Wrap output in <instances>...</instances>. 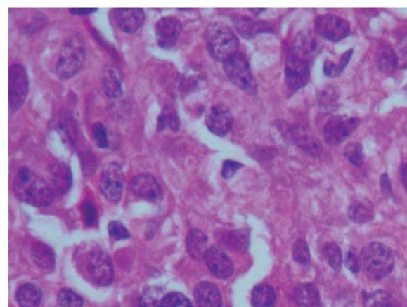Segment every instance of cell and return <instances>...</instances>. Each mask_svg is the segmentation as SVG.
Segmentation results:
<instances>
[{
  "mask_svg": "<svg viewBox=\"0 0 407 307\" xmlns=\"http://www.w3.org/2000/svg\"><path fill=\"white\" fill-rule=\"evenodd\" d=\"M354 52V49H350L342 54L339 63L336 64V77L341 75L344 69L347 67Z\"/></svg>",
  "mask_w": 407,
  "mask_h": 307,
  "instance_id": "46",
  "label": "cell"
},
{
  "mask_svg": "<svg viewBox=\"0 0 407 307\" xmlns=\"http://www.w3.org/2000/svg\"><path fill=\"white\" fill-rule=\"evenodd\" d=\"M294 258L301 264H308L311 261L309 247L305 240H299L294 246Z\"/></svg>",
  "mask_w": 407,
  "mask_h": 307,
  "instance_id": "41",
  "label": "cell"
},
{
  "mask_svg": "<svg viewBox=\"0 0 407 307\" xmlns=\"http://www.w3.org/2000/svg\"><path fill=\"white\" fill-rule=\"evenodd\" d=\"M130 188L134 195L143 200L155 201L159 200L162 194L159 182L148 173L138 174L131 180Z\"/></svg>",
  "mask_w": 407,
  "mask_h": 307,
  "instance_id": "15",
  "label": "cell"
},
{
  "mask_svg": "<svg viewBox=\"0 0 407 307\" xmlns=\"http://www.w3.org/2000/svg\"><path fill=\"white\" fill-rule=\"evenodd\" d=\"M41 289L33 284L23 285L16 293V299L20 307H39L41 302Z\"/></svg>",
  "mask_w": 407,
  "mask_h": 307,
  "instance_id": "25",
  "label": "cell"
},
{
  "mask_svg": "<svg viewBox=\"0 0 407 307\" xmlns=\"http://www.w3.org/2000/svg\"><path fill=\"white\" fill-rule=\"evenodd\" d=\"M84 221L89 226H93L96 221V211L93 204L91 202H84L82 208Z\"/></svg>",
  "mask_w": 407,
  "mask_h": 307,
  "instance_id": "45",
  "label": "cell"
},
{
  "mask_svg": "<svg viewBox=\"0 0 407 307\" xmlns=\"http://www.w3.org/2000/svg\"><path fill=\"white\" fill-rule=\"evenodd\" d=\"M224 243L228 245L229 249L241 252L247 249L248 240L244 233L233 232L228 235Z\"/></svg>",
  "mask_w": 407,
  "mask_h": 307,
  "instance_id": "37",
  "label": "cell"
},
{
  "mask_svg": "<svg viewBox=\"0 0 407 307\" xmlns=\"http://www.w3.org/2000/svg\"><path fill=\"white\" fill-rule=\"evenodd\" d=\"M32 258L42 269L51 270L56 266V256L53 250L44 243L39 242L32 246Z\"/></svg>",
  "mask_w": 407,
  "mask_h": 307,
  "instance_id": "26",
  "label": "cell"
},
{
  "mask_svg": "<svg viewBox=\"0 0 407 307\" xmlns=\"http://www.w3.org/2000/svg\"><path fill=\"white\" fill-rule=\"evenodd\" d=\"M344 155L351 164L356 166H361L364 162V155L362 144L352 142L348 144L344 150Z\"/></svg>",
  "mask_w": 407,
  "mask_h": 307,
  "instance_id": "34",
  "label": "cell"
},
{
  "mask_svg": "<svg viewBox=\"0 0 407 307\" xmlns=\"http://www.w3.org/2000/svg\"><path fill=\"white\" fill-rule=\"evenodd\" d=\"M27 70L22 64H12L8 71V100L11 112H17L25 105L29 94Z\"/></svg>",
  "mask_w": 407,
  "mask_h": 307,
  "instance_id": "7",
  "label": "cell"
},
{
  "mask_svg": "<svg viewBox=\"0 0 407 307\" xmlns=\"http://www.w3.org/2000/svg\"><path fill=\"white\" fill-rule=\"evenodd\" d=\"M318 41L313 33L302 32L296 36L289 52L297 57L312 63L316 53H318Z\"/></svg>",
  "mask_w": 407,
  "mask_h": 307,
  "instance_id": "18",
  "label": "cell"
},
{
  "mask_svg": "<svg viewBox=\"0 0 407 307\" xmlns=\"http://www.w3.org/2000/svg\"><path fill=\"white\" fill-rule=\"evenodd\" d=\"M360 119L349 116H335L328 120L323 129L325 142L330 146L342 144L359 127Z\"/></svg>",
  "mask_w": 407,
  "mask_h": 307,
  "instance_id": "8",
  "label": "cell"
},
{
  "mask_svg": "<svg viewBox=\"0 0 407 307\" xmlns=\"http://www.w3.org/2000/svg\"><path fill=\"white\" fill-rule=\"evenodd\" d=\"M224 70L231 82L243 91L250 95L257 93L258 83L244 54L237 53L229 61L224 63Z\"/></svg>",
  "mask_w": 407,
  "mask_h": 307,
  "instance_id": "6",
  "label": "cell"
},
{
  "mask_svg": "<svg viewBox=\"0 0 407 307\" xmlns=\"http://www.w3.org/2000/svg\"><path fill=\"white\" fill-rule=\"evenodd\" d=\"M324 74L329 77H336V64L330 60H326L324 63Z\"/></svg>",
  "mask_w": 407,
  "mask_h": 307,
  "instance_id": "49",
  "label": "cell"
},
{
  "mask_svg": "<svg viewBox=\"0 0 407 307\" xmlns=\"http://www.w3.org/2000/svg\"><path fill=\"white\" fill-rule=\"evenodd\" d=\"M403 59L405 65L407 66V47H405L402 51Z\"/></svg>",
  "mask_w": 407,
  "mask_h": 307,
  "instance_id": "51",
  "label": "cell"
},
{
  "mask_svg": "<svg viewBox=\"0 0 407 307\" xmlns=\"http://www.w3.org/2000/svg\"><path fill=\"white\" fill-rule=\"evenodd\" d=\"M92 133L97 147L101 149H106L108 147V133L104 124L95 122L93 124Z\"/></svg>",
  "mask_w": 407,
  "mask_h": 307,
  "instance_id": "39",
  "label": "cell"
},
{
  "mask_svg": "<svg viewBox=\"0 0 407 307\" xmlns=\"http://www.w3.org/2000/svg\"><path fill=\"white\" fill-rule=\"evenodd\" d=\"M348 214L354 223L364 224L374 218L375 209L372 202L367 198H356L350 204Z\"/></svg>",
  "mask_w": 407,
  "mask_h": 307,
  "instance_id": "22",
  "label": "cell"
},
{
  "mask_svg": "<svg viewBox=\"0 0 407 307\" xmlns=\"http://www.w3.org/2000/svg\"><path fill=\"white\" fill-rule=\"evenodd\" d=\"M59 131L64 140L70 144L75 143V138L77 135V128L71 119L64 118L59 123Z\"/></svg>",
  "mask_w": 407,
  "mask_h": 307,
  "instance_id": "40",
  "label": "cell"
},
{
  "mask_svg": "<svg viewBox=\"0 0 407 307\" xmlns=\"http://www.w3.org/2000/svg\"><path fill=\"white\" fill-rule=\"evenodd\" d=\"M205 40L210 55L217 62L226 63L238 53V37L222 23L212 24L206 32Z\"/></svg>",
  "mask_w": 407,
  "mask_h": 307,
  "instance_id": "5",
  "label": "cell"
},
{
  "mask_svg": "<svg viewBox=\"0 0 407 307\" xmlns=\"http://www.w3.org/2000/svg\"><path fill=\"white\" fill-rule=\"evenodd\" d=\"M206 264L217 278L228 279L233 273V265L224 252L217 247H212L205 255Z\"/></svg>",
  "mask_w": 407,
  "mask_h": 307,
  "instance_id": "16",
  "label": "cell"
},
{
  "mask_svg": "<svg viewBox=\"0 0 407 307\" xmlns=\"http://www.w3.org/2000/svg\"><path fill=\"white\" fill-rule=\"evenodd\" d=\"M205 124L212 134L226 136L233 127V113L226 105H215L206 114Z\"/></svg>",
  "mask_w": 407,
  "mask_h": 307,
  "instance_id": "13",
  "label": "cell"
},
{
  "mask_svg": "<svg viewBox=\"0 0 407 307\" xmlns=\"http://www.w3.org/2000/svg\"><path fill=\"white\" fill-rule=\"evenodd\" d=\"M311 63L288 52L285 65V81L293 91L305 87L311 79Z\"/></svg>",
  "mask_w": 407,
  "mask_h": 307,
  "instance_id": "11",
  "label": "cell"
},
{
  "mask_svg": "<svg viewBox=\"0 0 407 307\" xmlns=\"http://www.w3.org/2000/svg\"><path fill=\"white\" fill-rule=\"evenodd\" d=\"M400 176L401 180H402V183L407 194V162L401 166Z\"/></svg>",
  "mask_w": 407,
  "mask_h": 307,
  "instance_id": "50",
  "label": "cell"
},
{
  "mask_svg": "<svg viewBox=\"0 0 407 307\" xmlns=\"http://www.w3.org/2000/svg\"><path fill=\"white\" fill-rule=\"evenodd\" d=\"M345 266L347 268L351 273L354 274H358L361 270V261L360 258H358L356 252L354 251H349L346 255L344 261Z\"/></svg>",
  "mask_w": 407,
  "mask_h": 307,
  "instance_id": "43",
  "label": "cell"
},
{
  "mask_svg": "<svg viewBox=\"0 0 407 307\" xmlns=\"http://www.w3.org/2000/svg\"><path fill=\"white\" fill-rule=\"evenodd\" d=\"M58 304L62 307H83L84 300L70 289H63L58 294Z\"/></svg>",
  "mask_w": 407,
  "mask_h": 307,
  "instance_id": "35",
  "label": "cell"
},
{
  "mask_svg": "<svg viewBox=\"0 0 407 307\" xmlns=\"http://www.w3.org/2000/svg\"><path fill=\"white\" fill-rule=\"evenodd\" d=\"M182 30L181 22L177 18L162 17L155 25L157 46L163 50H171L177 44Z\"/></svg>",
  "mask_w": 407,
  "mask_h": 307,
  "instance_id": "12",
  "label": "cell"
},
{
  "mask_svg": "<svg viewBox=\"0 0 407 307\" xmlns=\"http://www.w3.org/2000/svg\"><path fill=\"white\" fill-rule=\"evenodd\" d=\"M187 250L193 258L205 256L207 252V237L199 230L191 231L187 237Z\"/></svg>",
  "mask_w": 407,
  "mask_h": 307,
  "instance_id": "29",
  "label": "cell"
},
{
  "mask_svg": "<svg viewBox=\"0 0 407 307\" xmlns=\"http://www.w3.org/2000/svg\"><path fill=\"white\" fill-rule=\"evenodd\" d=\"M380 186L382 192L387 196L392 195V188L390 179L387 173L382 174L380 177Z\"/></svg>",
  "mask_w": 407,
  "mask_h": 307,
  "instance_id": "47",
  "label": "cell"
},
{
  "mask_svg": "<svg viewBox=\"0 0 407 307\" xmlns=\"http://www.w3.org/2000/svg\"><path fill=\"white\" fill-rule=\"evenodd\" d=\"M319 307V306H318Z\"/></svg>",
  "mask_w": 407,
  "mask_h": 307,
  "instance_id": "52",
  "label": "cell"
},
{
  "mask_svg": "<svg viewBox=\"0 0 407 307\" xmlns=\"http://www.w3.org/2000/svg\"><path fill=\"white\" fill-rule=\"evenodd\" d=\"M13 188L18 198L30 206L46 207L53 200L50 184L28 167H22L17 173Z\"/></svg>",
  "mask_w": 407,
  "mask_h": 307,
  "instance_id": "1",
  "label": "cell"
},
{
  "mask_svg": "<svg viewBox=\"0 0 407 307\" xmlns=\"http://www.w3.org/2000/svg\"><path fill=\"white\" fill-rule=\"evenodd\" d=\"M360 261L364 273L376 281L386 278L394 267L393 252L380 242H372L364 246L361 252Z\"/></svg>",
  "mask_w": 407,
  "mask_h": 307,
  "instance_id": "4",
  "label": "cell"
},
{
  "mask_svg": "<svg viewBox=\"0 0 407 307\" xmlns=\"http://www.w3.org/2000/svg\"><path fill=\"white\" fill-rule=\"evenodd\" d=\"M77 263L82 272L91 282L99 286H108L114 280L111 258L98 247H87L78 255Z\"/></svg>",
  "mask_w": 407,
  "mask_h": 307,
  "instance_id": "2",
  "label": "cell"
},
{
  "mask_svg": "<svg viewBox=\"0 0 407 307\" xmlns=\"http://www.w3.org/2000/svg\"><path fill=\"white\" fill-rule=\"evenodd\" d=\"M325 261L336 272L341 269L342 263V250L334 243L327 244L322 251Z\"/></svg>",
  "mask_w": 407,
  "mask_h": 307,
  "instance_id": "32",
  "label": "cell"
},
{
  "mask_svg": "<svg viewBox=\"0 0 407 307\" xmlns=\"http://www.w3.org/2000/svg\"><path fill=\"white\" fill-rule=\"evenodd\" d=\"M399 59L391 45L382 44L376 53V63L380 71L385 74L393 73L398 67Z\"/></svg>",
  "mask_w": 407,
  "mask_h": 307,
  "instance_id": "24",
  "label": "cell"
},
{
  "mask_svg": "<svg viewBox=\"0 0 407 307\" xmlns=\"http://www.w3.org/2000/svg\"><path fill=\"white\" fill-rule=\"evenodd\" d=\"M162 307H193L190 299L179 292L167 294L164 298Z\"/></svg>",
  "mask_w": 407,
  "mask_h": 307,
  "instance_id": "38",
  "label": "cell"
},
{
  "mask_svg": "<svg viewBox=\"0 0 407 307\" xmlns=\"http://www.w3.org/2000/svg\"><path fill=\"white\" fill-rule=\"evenodd\" d=\"M254 307H272L276 303V293L269 285H261L254 288L252 294Z\"/></svg>",
  "mask_w": 407,
  "mask_h": 307,
  "instance_id": "30",
  "label": "cell"
},
{
  "mask_svg": "<svg viewBox=\"0 0 407 307\" xmlns=\"http://www.w3.org/2000/svg\"><path fill=\"white\" fill-rule=\"evenodd\" d=\"M315 31L321 38L332 43L347 38L351 33L349 22L335 15H320L315 21Z\"/></svg>",
  "mask_w": 407,
  "mask_h": 307,
  "instance_id": "9",
  "label": "cell"
},
{
  "mask_svg": "<svg viewBox=\"0 0 407 307\" xmlns=\"http://www.w3.org/2000/svg\"><path fill=\"white\" fill-rule=\"evenodd\" d=\"M165 291L160 287H150L143 294L141 307H162Z\"/></svg>",
  "mask_w": 407,
  "mask_h": 307,
  "instance_id": "31",
  "label": "cell"
},
{
  "mask_svg": "<svg viewBox=\"0 0 407 307\" xmlns=\"http://www.w3.org/2000/svg\"><path fill=\"white\" fill-rule=\"evenodd\" d=\"M367 307H400L391 294L385 292H375L366 299Z\"/></svg>",
  "mask_w": 407,
  "mask_h": 307,
  "instance_id": "33",
  "label": "cell"
},
{
  "mask_svg": "<svg viewBox=\"0 0 407 307\" xmlns=\"http://www.w3.org/2000/svg\"><path fill=\"white\" fill-rule=\"evenodd\" d=\"M233 25L243 38L250 40L261 33L273 32L269 23L256 21L247 16L235 15L232 18Z\"/></svg>",
  "mask_w": 407,
  "mask_h": 307,
  "instance_id": "19",
  "label": "cell"
},
{
  "mask_svg": "<svg viewBox=\"0 0 407 307\" xmlns=\"http://www.w3.org/2000/svg\"><path fill=\"white\" fill-rule=\"evenodd\" d=\"M123 167L117 162L108 164L102 173L100 189L108 200L118 202L122 198L124 186Z\"/></svg>",
  "mask_w": 407,
  "mask_h": 307,
  "instance_id": "10",
  "label": "cell"
},
{
  "mask_svg": "<svg viewBox=\"0 0 407 307\" xmlns=\"http://www.w3.org/2000/svg\"><path fill=\"white\" fill-rule=\"evenodd\" d=\"M295 299L302 307H318L320 294L317 287L312 284L299 285L296 288Z\"/></svg>",
  "mask_w": 407,
  "mask_h": 307,
  "instance_id": "27",
  "label": "cell"
},
{
  "mask_svg": "<svg viewBox=\"0 0 407 307\" xmlns=\"http://www.w3.org/2000/svg\"><path fill=\"white\" fill-rule=\"evenodd\" d=\"M193 296L198 307H222L220 291L211 282H200L194 290Z\"/></svg>",
  "mask_w": 407,
  "mask_h": 307,
  "instance_id": "21",
  "label": "cell"
},
{
  "mask_svg": "<svg viewBox=\"0 0 407 307\" xmlns=\"http://www.w3.org/2000/svg\"><path fill=\"white\" fill-rule=\"evenodd\" d=\"M49 181L53 192L65 194L69 191L72 183L71 168L64 162H56L49 170Z\"/></svg>",
  "mask_w": 407,
  "mask_h": 307,
  "instance_id": "20",
  "label": "cell"
},
{
  "mask_svg": "<svg viewBox=\"0 0 407 307\" xmlns=\"http://www.w3.org/2000/svg\"><path fill=\"white\" fill-rule=\"evenodd\" d=\"M243 167V164L238 162L226 160L224 162L221 174L224 178L230 179L234 176L237 171Z\"/></svg>",
  "mask_w": 407,
  "mask_h": 307,
  "instance_id": "44",
  "label": "cell"
},
{
  "mask_svg": "<svg viewBox=\"0 0 407 307\" xmlns=\"http://www.w3.org/2000/svg\"><path fill=\"white\" fill-rule=\"evenodd\" d=\"M98 8H70L69 12L72 15L86 16L96 13Z\"/></svg>",
  "mask_w": 407,
  "mask_h": 307,
  "instance_id": "48",
  "label": "cell"
},
{
  "mask_svg": "<svg viewBox=\"0 0 407 307\" xmlns=\"http://www.w3.org/2000/svg\"><path fill=\"white\" fill-rule=\"evenodd\" d=\"M101 86L108 98L117 100L124 95L123 80L113 64H107L102 71Z\"/></svg>",
  "mask_w": 407,
  "mask_h": 307,
  "instance_id": "17",
  "label": "cell"
},
{
  "mask_svg": "<svg viewBox=\"0 0 407 307\" xmlns=\"http://www.w3.org/2000/svg\"><path fill=\"white\" fill-rule=\"evenodd\" d=\"M288 133H290L297 145L308 155L317 157L321 153L322 147L319 141L309 135L306 131L292 129L288 131Z\"/></svg>",
  "mask_w": 407,
  "mask_h": 307,
  "instance_id": "23",
  "label": "cell"
},
{
  "mask_svg": "<svg viewBox=\"0 0 407 307\" xmlns=\"http://www.w3.org/2000/svg\"><path fill=\"white\" fill-rule=\"evenodd\" d=\"M108 230L110 237L115 240H124L130 237V233L127 230L126 227L118 221L109 223Z\"/></svg>",
  "mask_w": 407,
  "mask_h": 307,
  "instance_id": "42",
  "label": "cell"
},
{
  "mask_svg": "<svg viewBox=\"0 0 407 307\" xmlns=\"http://www.w3.org/2000/svg\"><path fill=\"white\" fill-rule=\"evenodd\" d=\"M87 55L86 46L81 35L72 34L67 38L60 51L56 66L59 79L67 81L75 77L83 67Z\"/></svg>",
  "mask_w": 407,
  "mask_h": 307,
  "instance_id": "3",
  "label": "cell"
},
{
  "mask_svg": "<svg viewBox=\"0 0 407 307\" xmlns=\"http://www.w3.org/2000/svg\"><path fill=\"white\" fill-rule=\"evenodd\" d=\"M339 98L337 90L335 87L327 86L321 90L318 96V105L321 107L329 108L337 103Z\"/></svg>",
  "mask_w": 407,
  "mask_h": 307,
  "instance_id": "36",
  "label": "cell"
},
{
  "mask_svg": "<svg viewBox=\"0 0 407 307\" xmlns=\"http://www.w3.org/2000/svg\"><path fill=\"white\" fill-rule=\"evenodd\" d=\"M180 126L181 122L177 111L171 106L164 107L157 119V131L163 132L168 129L178 131Z\"/></svg>",
  "mask_w": 407,
  "mask_h": 307,
  "instance_id": "28",
  "label": "cell"
},
{
  "mask_svg": "<svg viewBox=\"0 0 407 307\" xmlns=\"http://www.w3.org/2000/svg\"><path fill=\"white\" fill-rule=\"evenodd\" d=\"M112 18L117 27L125 34H136L144 25L146 15L143 8H115Z\"/></svg>",
  "mask_w": 407,
  "mask_h": 307,
  "instance_id": "14",
  "label": "cell"
}]
</instances>
